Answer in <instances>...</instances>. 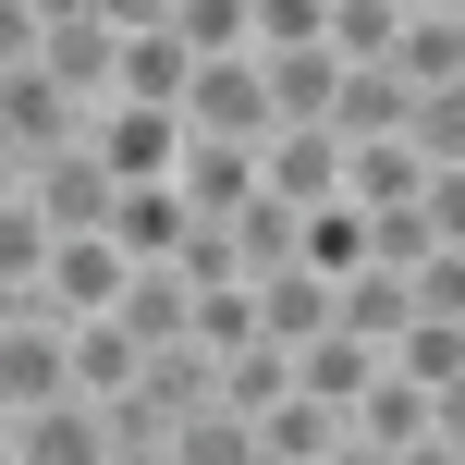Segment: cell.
I'll return each instance as SVG.
<instances>
[{"label": "cell", "instance_id": "cell-27", "mask_svg": "<svg viewBox=\"0 0 465 465\" xmlns=\"http://www.w3.org/2000/svg\"><path fill=\"white\" fill-rule=\"evenodd\" d=\"M392 13H441V0H392Z\"/></svg>", "mask_w": 465, "mask_h": 465}, {"label": "cell", "instance_id": "cell-18", "mask_svg": "<svg viewBox=\"0 0 465 465\" xmlns=\"http://www.w3.org/2000/svg\"><path fill=\"white\" fill-rule=\"evenodd\" d=\"M368 368H380V343H355L343 319H319V331L294 343V392H319V404H355V392H368Z\"/></svg>", "mask_w": 465, "mask_h": 465}, {"label": "cell", "instance_id": "cell-2", "mask_svg": "<svg viewBox=\"0 0 465 465\" xmlns=\"http://www.w3.org/2000/svg\"><path fill=\"white\" fill-rule=\"evenodd\" d=\"M172 111H184V135H232V147H257V135H270V86H257V49H221V62H184Z\"/></svg>", "mask_w": 465, "mask_h": 465}, {"label": "cell", "instance_id": "cell-28", "mask_svg": "<svg viewBox=\"0 0 465 465\" xmlns=\"http://www.w3.org/2000/svg\"><path fill=\"white\" fill-rule=\"evenodd\" d=\"M0 319H13V294H0Z\"/></svg>", "mask_w": 465, "mask_h": 465}, {"label": "cell", "instance_id": "cell-1", "mask_svg": "<svg viewBox=\"0 0 465 465\" xmlns=\"http://www.w3.org/2000/svg\"><path fill=\"white\" fill-rule=\"evenodd\" d=\"M343 429H355V453H380V465H453L465 392H429V380H404V368H368V392L343 404Z\"/></svg>", "mask_w": 465, "mask_h": 465}, {"label": "cell", "instance_id": "cell-16", "mask_svg": "<svg viewBox=\"0 0 465 465\" xmlns=\"http://www.w3.org/2000/svg\"><path fill=\"white\" fill-rule=\"evenodd\" d=\"M37 74H49V86H74V98L98 111V98H111V25H98V13L37 25Z\"/></svg>", "mask_w": 465, "mask_h": 465}, {"label": "cell", "instance_id": "cell-6", "mask_svg": "<svg viewBox=\"0 0 465 465\" xmlns=\"http://www.w3.org/2000/svg\"><path fill=\"white\" fill-rule=\"evenodd\" d=\"M25 294H37L49 306V319H98V306H111L123 294V245H111V232H49V257H37V282H25Z\"/></svg>", "mask_w": 465, "mask_h": 465}, {"label": "cell", "instance_id": "cell-4", "mask_svg": "<svg viewBox=\"0 0 465 465\" xmlns=\"http://www.w3.org/2000/svg\"><path fill=\"white\" fill-rule=\"evenodd\" d=\"M172 147H184V111H160V98H98V111H86V160L111 172V184L172 172Z\"/></svg>", "mask_w": 465, "mask_h": 465}, {"label": "cell", "instance_id": "cell-25", "mask_svg": "<svg viewBox=\"0 0 465 465\" xmlns=\"http://www.w3.org/2000/svg\"><path fill=\"white\" fill-rule=\"evenodd\" d=\"M25 13H37V25H74V13H98V0H25Z\"/></svg>", "mask_w": 465, "mask_h": 465}, {"label": "cell", "instance_id": "cell-14", "mask_svg": "<svg viewBox=\"0 0 465 465\" xmlns=\"http://www.w3.org/2000/svg\"><path fill=\"white\" fill-rule=\"evenodd\" d=\"M331 319H343L355 343H392V331L417 319V294H404V270H380V257H355V270H331Z\"/></svg>", "mask_w": 465, "mask_h": 465}, {"label": "cell", "instance_id": "cell-11", "mask_svg": "<svg viewBox=\"0 0 465 465\" xmlns=\"http://www.w3.org/2000/svg\"><path fill=\"white\" fill-rule=\"evenodd\" d=\"M404 111H417V86H404L392 62H343V74H331V111H319V123L355 147V135H404Z\"/></svg>", "mask_w": 465, "mask_h": 465}, {"label": "cell", "instance_id": "cell-9", "mask_svg": "<svg viewBox=\"0 0 465 465\" xmlns=\"http://www.w3.org/2000/svg\"><path fill=\"white\" fill-rule=\"evenodd\" d=\"M13 465H111V429H98V392H49L13 417Z\"/></svg>", "mask_w": 465, "mask_h": 465}, {"label": "cell", "instance_id": "cell-5", "mask_svg": "<svg viewBox=\"0 0 465 465\" xmlns=\"http://www.w3.org/2000/svg\"><path fill=\"white\" fill-rule=\"evenodd\" d=\"M74 319H49L37 294H13V319H0V404H49V392H74V343H62Z\"/></svg>", "mask_w": 465, "mask_h": 465}, {"label": "cell", "instance_id": "cell-20", "mask_svg": "<svg viewBox=\"0 0 465 465\" xmlns=\"http://www.w3.org/2000/svg\"><path fill=\"white\" fill-rule=\"evenodd\" d=\"M380 368H404V380H429V392H465V319H404L392 343H380Z\"/></svg>", "mask_w": 465, "mask_h": 465}, {"label": "cell", "instance_id": "cell-29", "mask_svg": "<svg viewBox=\"0 0 465 465\" xmlns=\"http://www.w3.org/2000/svg\"><path fill=\"white\" fill-rule=\"evenodd\" d=\"M0 184H13V160H0Z\"/></svg>", "mask_w": 465, "mask_h": 465}, {"label": "cell", "instance_id": "cell-21", "mask_svg": "<svg viewBox=\"0 0 465 465\" xmlns=\"http://www.w3.org/2000/svg\"><path fill=\"white\" fill-rule=\"evenodd\" d=\"M160 465H257V441H245V417H232V404L209 392V404H184V417H172Z\"/></svg>", "mask_w": 465, "mask_h": 465}, {"label": "cell", "instance_id": "cell-8", "mask_svg": "<svg viewBox=\"0 0 465 465\" xmlns=\"http://www.w3.org/2000/svg\"><path fill=\"white\" fill-rule=\"evenodd\" d=\"M257 184L294 196V209L343 196V135H331V123H270V135H257Z\"/></svg>", "mask_w": 465, "mask_h": 465}, {"label": "cell", "instance_id": "cell-22", "mask_svg": "<svg viewBox=\"0 0 465 465\" xmlns=\"http://www.w3.org/2000/svg\"><path fill=\"white\" fill-rule=\"evenodd\" d=\"M37 257H49V221L25 209V184H0V294H25V282H37Z\"/></svg>", "mask_w": 465, "mask_h": 465}, {"label": "cell", "instance_id": "cell-17", "mask_svg": "<svg viewBox=\"0 0 465 465\" xmlns=\"http://www.w3.org/2000/svg\"><path fill=\"white\" fill-rule=\"evenodd\" d=\"M184 62H196V49L172 37V25H123V37H111V98H160V111H172Z\"/></svg>", "mask_w": 465, "mask_h": 465}, {"label": "cell", "instance_id": "cell-10", "mask_svg": "<svg viewBox=\"0 0 465 465\" xmlns=\"http://www.w3.org/2000/svg\"><path fill=\"white\" fill-rule=\"evenodd\" d=\"M13 184H25V209H37L49 232H86L98 209H111V172L86 160V135H74V147H49V160H25Z\"/></svg>", "mask_w": 465, "mask_h": 465}, {"label": "cell", "instance_id": "cell-26", "mask_svg": "<svg viewBox=\"0 0 465 465\" xmlns=\"http://www.w3.org/2000/svg\"><path fill=\"white\" fill-rule=\"evenodd\" d=\"M0 465H13V404H0Z\"/></svg>", "mask_w": 465, "mask_h": 465}, {"label": "cell", "instance_id": "cell-23", "mask_svg": "<svg viewBox=\"0 0 465 465\" xmlns=\"http://www.w3.org/2000/svg\"><path fill=\"white\" fill-rule=\"evenodd\" d=\"M172 37L196 62H221V49H245V0H172Z\"/></svg>", "mask_w": 465, "mask_h": 465}, {"label": "cell", "instance_id": "cell-24", "mask_svg": "<svg viewBox=\"0 0 465 465\" xmlns=\"http://www.w3.org/2000/svg\"><path fill=\"white\" fill-rule=\"evenodd\" d=\"M0 62H37V13L25 0H0Z\"/></svg>", "mask_w": 465, "mask_h": 465}, {"label": "cell", "instance_id": "cell-19", "mask_svg": "<svg viewBox=\"0 0 465 465\" xmlns=\"http://www.w3.org/2000/svg\"><path fill=\"white\" fill-rule=\"evenodd\" d=\"M245 306H257V331H270V343H306V331L331 319V282L294 257V270H257V282H245Z\"/></svg>", "mask_w": 465, "mask_h": 465}, {"label": "cell", "instance_id": "cell-15", "mask_svg": "<svg viewBox=\"0 0 465 465\" xmlns=\"http://www.w3.org/2000/svg\"><path fill=\"white\" fill-rule=\"evenodd\" d=\"M331 37H294V49H257V86H270V123H319L331 111Z\"/></svg>", "mask_w": 465, "mask_h": 465}, {"label": "cell", "instance_id": "cell-13", "mask_svg": "<svg viewBox=\"0 0 465 465\" xmlns=\"http://www.w3.org/2000/svg\"><path fill=\"white\" fill-rule=\"evenodd\" d=\"M245 184H257V147H232V135H184L172 147V196H184L196 221H221Z\"/></svg>", "mask_w": 465, "mask_h": 465}, {"label": "cell", "instance_id": "cell-3", "mask_svg": "<svg viewBox=\"0 0 465 465\" xmlns=\"http://www.w3.org/2000/svg\"><path fill=\"white\" fill-rule=\"evenodd\" d=\"M74 135H86V98H74V86H49V74L37 62H0V160H49V147H74Z\"/></svg>", "mask_w": 465, "mask_h": 465}, {"label": "cell", "instance_id": "cell-7", "mask_svg": "<svg viewBox=\"0 0 465 465\" xmlns=\"http://www.w3.org/2000/svg\"><path fill=\"white\" fill-rule=\"evenodd\" d=\"M245 441H257V465H355L343 404H319V392H282V404H257V417H245Z\"/></svg>", "mask_w": 465, "mask_h": 465}, {"label": "cell", "instance_id": "cell-12", "mask_svg": "<svg viewBox=\"0 0 465 465\" xmlns=\"http://www.w3.org/2000/svg\"><path fill=\"white\" fill-rule=\"evenodd\" d=\"M380 62H392L404 86H465V0H441V13H404Z\"/></svg>", "mask_w": 465, "mask_h": 465}]
</instances>
